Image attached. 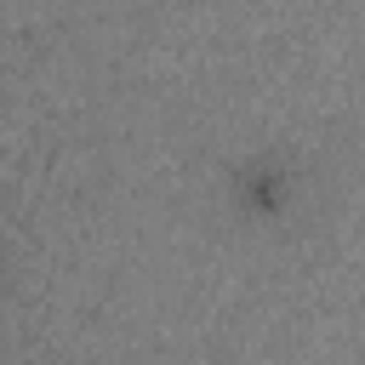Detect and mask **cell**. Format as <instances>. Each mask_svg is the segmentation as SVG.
I'll return each mask as SVG.
<instances>
[{
  "mask_svg": "<svg viewBox=\"0 0 365 365\" xmlns=\"http://www.w3.org/2000/svg\"><path fill=\"white\" fill-rule=\"evenodd\" d=\"M228 188H234V200H240L251 217H274V211L291 200V171H285L274 154H257V160H245V165L228 177Z\"/></svg>",
  "mask_w": 365,
  "mask_h": 365,
  "instance_id": "obj_1",
  "label": "cell"
}]
</instances>
